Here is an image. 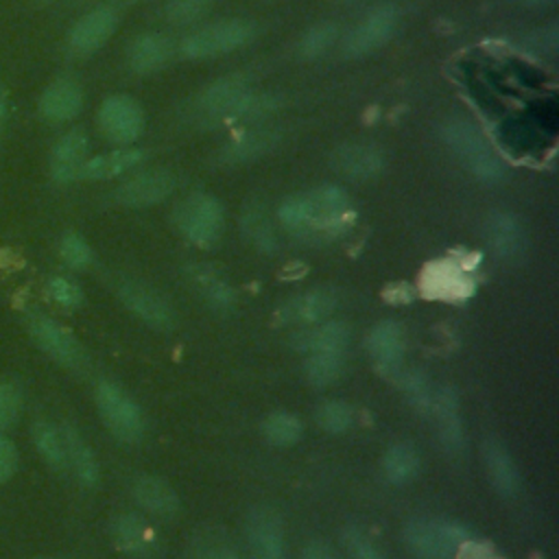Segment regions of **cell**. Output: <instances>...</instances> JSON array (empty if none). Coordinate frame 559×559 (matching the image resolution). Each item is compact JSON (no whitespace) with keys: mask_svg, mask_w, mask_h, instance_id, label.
<instances>
[{"mask_svg":"<svg viewBox=\"0 0 559 559\" xmlns=\"http://www.w3.org/2000/svg\"><path fill=\"white\" fill-rule=\"evenodd\" d=\"M332 166L356 181L371 179L384 168V155L371 146V144H360V142H349L341 144L332 153Z\"/></svg>","mask_w":559,"mask_h":559,"instance_id":"e0dca14e","label":"cell"},{"mask_svg":"<svg viewBox=\"0 0 559 559\" xmlns=\"http://www.w3.org/2000/svg\"><path fill=\"white\" fill-rule=\"evenodd\" d=\"M343 371V354L338 352H312L306 360V378L314 386L332 384Z\"/></svg>","mask_w":559,"mask_h":559,"instance_id":"836d02e7","label":"cell"},{"mask_svg":"<svg viewBox=\"0 0 559 559\" xmlns=\"http://www.w3.org/2000/svg\"><path fill=\"white\" fill-rule=\"evenodd\" d=\"M118 13L111 7H98L85 13L70 31L68 44L76 55H90L98 50L116 31Z\"/></svg>","mask_w":559,"mask_h":559,"instance_id":"4fadbf2b","label":"cell"},{"mask_svg":"<svg viewBox=\"0 0 559 559\" xmlns=\"http://www.w3.org/2000/svg\"><path fill=\"white\" fill-rule=\"evenodd\" d=\"M175 52L173 41L162 33L140 35L129 48V66L138 74H151L162 70Z\"/></svg>","mask_w":559,"mask_h":559,"instance_id":"7402d4cb","label":"cell"},{"mask_svg":"<svg viewBox=\"0 0 559 559\" xmlns=\"http://www.w3.org/2000/svg\"><path fill=\"white\" fill-rule=\"evenodd\" d=\"M349 197L343 188L325 183L306 194L288 197L280 205V221L286 229L306 240L336 238L349 223Z\"/></svg>","mask_w":559,"mask_h":559,"instance_id":"6da1fadb","label":"cell"},{"mask_svg":"<svg viewBox=\"0 0 559 559\" xmlns=\"http://www.w3.org/2000/svg\"><path fill=\"white\" fill-rule=\"evenodd\" d=\"M192 559H240L229 546H205Z\"/></svg>","mask_w":559,"mask_h":559,"instance_id":"7dc6e473","label":"cell"},{"mask_svg":"<svg viewBox=\"0 0 559 559\" xmlns=\"http://www.w3.org/2000/svg\"><path fill=\"white\" fill-rule=\"evenodd\" d=\"M133 500L148 513L159 515V518H170L179 511V498L175 489L157 478V476H140L131 485Z\"/></svg>","mask_w":559,"mask_h":559,"instance_id":"cb8c5ba5","label":"cell"},{"mask_svg":"<svg viewBox=\"0 0 559 559\" xmlns=\"http://www.w3.org/2000/svg\"><path fill=\"white\" fill-rule=\"evenodd\" d=\"M249 98H251V90L242 76H225L214 81L201 92L197 100V109L203 118H210V120L238 118L242 116Z\"/></svg>","mask_w":559,"mask_h":559,"instance_id":"30bf717a","label":"cell"},{"mask_svg":"<svg viewBox=\"0 0 559 559\" xmlns=\"http://www.w3.org/2000/svg\"><path fill=\"white\" fill-rule=\"evenodd\" d=\"M83 107V92L81 85L72 79H57L46 87L39 100V109L44 118L52 122L72 120Z\"/></svg>","mask_w":559,"mask_h":559,"instance_id":"44dd1931","label":"cell"},{"mask_svg":"<svg viewBox=\"0 0 559 559\" xmlns=\"http://www.w3.org/2000/svg\"><path fill=\"white\" fill-rule=\"evenodd\" d=\"M245 231L247 236L264 251H273L275 249V229L271 227L269 218L264 216V212H258V210H249L245 221Z\"/></svg>","mask_w":559,"mask_h":559,"instance_id":"f35d334b","label":"cell"},{"mask_svg":"<svg viewBox=\"0 0 559 559\" xmlns=\"http://www.w3.org/2000/svg\"><path fill=\"white\" fill-rule=\"evenodd\" d=\"M7 107H9V98H7V87L0 81V135L4 131V122H7Z\"/></svg>","mask_w":559,"mask_h":559,"instance_id":"681fc988","label":"cell"},{"mask_svg":"<svg viewBox=\"0 0 559 559\" xmlns=\"http://www.w3.org/2000/svg\"><path fill=\"white\" fill-rule=\"evenodd\" d=\"M454 559H502L498 550L483 539H472L467 537L454 552Z\"/></svg>","mask_w":559,"mask_h":559,"instance_id":"f6af8a7d","label":"cell"},{"mask_svg":"<svg viewBox=\"0 0 559 559\" xmlns=\"http://www.w3.org/2000/svg\"><path fill=\"white\" fill-rule=\"evenodd\" d=\"M59 251H61L63 262H66L70 269H85V266H90V262H92V249H90V245H87L79 234L68 231V234L61 238Z\"/></svg>","mask_w":559,"mask_h":559,"instance_id":"ab89813d","label":"cell"},{"mask_svg":"<svg viewBox=\"0 0 559 559\" xmlns=\"http://www.w3.org/2000/svg\"><path fill=\"white\" fill-rule=\"evenodd\" d=\"M120 297L127 304V308L151 328H157V330L173 328L175 312L170 304L153 288L138 282H127L120 288Z\"/></svg>","mask_w":559,"mask_h":559,"instance_id":"5bb4252c","label":"cell"},{"mask_svg":"<svg viewBox=\"0 0 559 559\" xmlns=\"http://www.w3.org/2000/svg\"><path fill=\"white\" fill-rule=\"evenodd\" d=\"M404 389H406V393H408V397L415 406L428 408L432 404L428 380L419 371H411V373L404 376Z\"/></svg>","mask_w":559,"mask_h":559,"instance_id":"ee69618b","label":"cell"},{"mask_svg":"<svg viewBox=\"0 0 559 559\" xmlns=\"http://www.w3.org/2000/svg\"><path fill=\"white\" fill-rule=\"evenodd\" d=\"M441 133L448 148L478 181L498 183L504 179L502 159L474 122L465 118H452L443 124Z\"/></svg>","mask_w":559,"mask_h":559,"instance_id":"7a4b0ae2","label":"cell"},{"mask_svg":"<svg viewBox=\"0 0 559 559\" xmlns=\"http://www.w3.org/2000/svg\"><path fill=\"white\" fill-rule=\"evenodd\" d=\"M33 559H55V557H33Z\"/></svg>","mask_w":559,"mask_h":559,"instance_id":"f907efd6","label":"cell"},{"mask_svg":"<svg viewBox=\"0 0 559 559\" xmlns=\"http://www.w3.org/2000/svg\"><path fill=\"white\" fill-rule=\"evenodd\" d=\"M319 426L330 435H341L352 426V408L341 400H328L317 411Z\"/></svg>","mask_w":559,"mask_h":559,"instance_id":"8d00e7d4","label":"cell"},{"mask_svg":"<svg viewBox=\"0 0 559 559\" xmlns=\"http://www.w3.org/2000/svg\"><path fill=\"white\" fill-rule=\"evenodd\" d=\"M437 426H439V439L441 445L450 454H459L463 450V421L459 413V397L456 391L450 386L439 389V393L432 397Z\"/></svg>","mask_w":559,"mask_h":559,"instance_id":"ffe728a7","label":"cell"},{"mask_svg":"<svg viewBox=\"0 0 559 559\" xmlns=\"http://www.w3.org/2000/svg\"><path fill=\"white\" fill-rule=\"evenodd\" d=\"M214 0H168L166 2V17L173 24H192L201 20L210 9Z\"/></svg>","mask_w":559,"mask_h":559,"instance_id":"74e56055","label":"cell"},{"mask_svg":"<svg viewBox=\"0 0 559 559\" xmlns=\"http://www.w3.org/2000/svg\"><path fill=\"white\" fill-rule=\"evenodd\" d=\"M96 406L103 424L109 432L124 441H140L144 435V417L138 404L114 382H98L96 386Z\"/></svg>","mask_w":559,"mask_h":559,"instance_id":"5b68a950","label":"cell"},{"mask_svg":"<svg viewBox=\"0 0 559 559\" xmlns=\"http://www.w3.org/2000/svg\"><path fill=\"white\" fill-rule=\"evenodd\" d=\"M308 349L312 352H338L343 354L349 343V328L343 321H325L321 328L308 334Z\"/></svg>","mask_w":559,"mask_h":559,"instance_id":"e575fe53","label":"cell"},{"mask_svg":"<svg viewBox=\"0 0 559 559\" xmlns=\"http://www.w3.org/2000/svg\"><path fill=\"white\" fill-rule=\"evenodd\" d=\"M301 559H336L332 548L323 542H310L304 552H301Z\"/></svg>","mask_w":559,"mask_h":559,"instance_id":"c3c4849f","label":"cell"},{"mask_svg":"<svg viewBox=\"0 0 559 559\" xmlns=\"http://www.w3.org/2000/svg\"><path fill=\"white\" fill-rule=\"evenodd\" d=\"M336 308V295L330 288H314L286 306L293 321H321Z\"/></svg>","mask_w":559,"mask_h":559,"instance_id":"f1b7e54d","label":"cell"},{"mask_svg":"<svg viewBox=\"0 0 559 559\" xmlns=\"http://www.w3.org/2000/svg\"><path fill=\"white\" fill-rule=\"evenodd\" d=\"M419 290L428 299L463 301L474 293V284L459 264L450 260H439L424 266L419 277Z\"/></svg>","mask_w":559,"mask_h":559,"instance_id":"7c38bea8","label":"cell"},{"mask_svg":"<svg viewBox=\"0 0 559 559\" xmlns=\"http://www.w3.org/2000/svg\"><path fill=\"white\" fill-rule=\"evenodd\" d=\"M404 537L417 559H454L456 548L469 537V533L459 522L415 518L406 524Z\"/></svg>","mask_w":559,"mask_h":559,"instance_id":"277c9868","label":"cell"},{"mask_svg":"<svg viewBox=\"0 0 559 559\" xmlns=\"http://www.w3.org/2000/svg\"><path fill=\"white\" fill-rule=\"evenodd\" d=\"M255 35V26L249 20L234 17L212 22L203 28L192 31L181 41V55L188 59H212L221 55H229L245 44H249Z\"/></svg>","mask_w":559,"mask_h":559,"instance_id":"3957f363","label":"cell"},{"mask_svg":"<svg viewBox=\"0 0 559 559\" xmlns=\"http://www.w3.org/2000/svg\"><path fill=\"white\" fill-rule=\"evenodd\" d=\"M61 435H63L68 467H72L74 476L85 487H94L98 483V463L94 459L92 448L83 441V437L72 426H61Z\"/></svg>","mask_w":559,"mask_h":559,"instance_id":"484cf974","label":"cell"},{"mask_svg":"<svg viewBox=\"0 0 559 559\" xmlns=\"http://www.w3.org/2000/svg\"><path fill=\"white\" fill-rule=\"evenodd\" d=\"M485 238L493 253L504 260H513L526 249V231L522 223L509 212H493L487 218Z\"/></svg>","mask_w":559,"mask_h":559,"instance_id":"ac0fdd59","label":"cell"},{"mask_svg":"<svg viewBox=\"0 0 559 559\" xmlns=\"http://www.w3.org/2000/svg\"><path fill=\"white\" fill-rule=\"evenodd\" d=\"M336 37H338V26L334 22H319L301 35L299 55L304 59H317L334 46Z\"/></svg>","mask_w":559,"mask_h":559,"instance_id":"d590c367","label":"cell"},{"mask_svg":"<svg viewBox=\"0 0 559 559\" xmlns=\"http://www.w3.org/2000/svg\"><path fill=\"white\" fill-rule=\"evenodd\" d=\"M382 465H384V474H386V478L391 483L406 485V483H411L419 474L421 459H419V452H417V448L413 443L402 441V443L391 445L384 452Z\"/></svg>","mask_w":559,"mask_h":559,"instance_id":"83f0119b","label":"cell"},{"mask_svg":"<svg viewBox=\"0 0 559 559\" xmlns=\"http://www.w3.org/2000/svg\"><path fill=\"white\" fill-rule=\"evenodd\" d=\"M31 334L35 338V343L59 365H63L66 369H83L87 365V356L81 347V343L57 321L35 314L28 321Z\"/></svg>","mask_w":559,"mask_h":559,"instance_id":"ba28073f","label":"cell"},{"mask_svg":"<svg viewBox=\"0 0 559 559\" xmlns=\"http://www.w3.org/2000/svg\"><path fill=\"white\" fill-rule=\"evenodd\" d=\"M98 124L107 140L116 144H131L144 131V111L129 96H109L98 109Z\"/></svg>","mask_w":559,"mask_h":559,"instance_id":"9c48e42d","label":"cell"},{"mask_svg":"<svg viewBox=\"0 0 559 559\" xmlns=\"http://www.w3.org/2000/svg\"><path fill=\"white\" fill-rule=\"evenodd\" d=\"M367 349L382 371H395L404 358V330L397 321H380L367 336Z\"/></svg>","mask_w":559,"mask_h":559,"instance_id":"d6986e66","label":"cell"},{"mask_svg":"<svg viewBox=\"0 0 559 559\" xmlns=\"http://www.w3.org/2000/svg\"><path fill=\"white\" fill-rule=\"evenodd\" d=\"M142 151L138 148H120V151H111L98 157H92L87 162H83L79 177L83 179H111L116 175H122L131 168H135L142 162Z\"/></svg>","mask_w":559,"mask_h":559,"instance_id":"4316f807","label":"cell"},{"mask_svg":"<svg viewBox=\"0 0 559 559\" xmlns=\"http://www.w3.org/2000/svg\"><path fill=\"white\" fill-rule=\"evenodd\" d=\"M17 469V450L13 441L0 435V483L9 480Z\"/></svg>","mask_w":559,"mask_h":559,"instance_id":"bcb514c9","label":"cell"},{"mask_svg":"<svg viewBox=\"0 0 559 559\" xmlns=\"http://www.w3.org/2000/svg\"><path fill=\"white\" fill-rule=\"evenodd\" d=\"M397 7L393 2H384L373 7L365 17L343 37V55L345 57H367L382 48L397 28Z\"/></svg>","mask_w":559,"mask_h":559,"instance_id":"52a82bcc","label":"cell"},{"mask_svg":"<svg viewBox=\"0 0 559 559\" xmlns=\"http://www.w3.org/2000/svg\"><path fill=\"white\" fill-rule=\"evenodd\" d=\"M262 430H264L266 441H271L273 445H293V443H297L301 439L304 424H301V419L297 415L277 411V413H271L264 419Z\"/></svg>","mask_w":559,"mask_h":559,"instance_id":"1f68e13d","label":"cell"},{"mask_svg":"<svg viewBox=\"0 0 559 559\" xmlns=\"http://www.w3.org/2000/svg\"><path fill=\"white\" fill-rule=\"evenodd\" d=\"M192 282L197 284V288L201 290V295L205 297V301L216 308V310H227L234 304V293L231 288L223 282V277H218L214 271L210 269H192Z\"/></svg>","mask_w":559,"mask_h":559,"instance_id":"d6a6232c","label":"cell"},{"mask_svg":"<svg viewBox=\"0 0 559 559\" xmlns=\"http://www.w3.org/2000/svg\"><path fill=\"white\" fill-rule=\"evenodd\" d=\"M48 293L57 304H61L66 308H76L83 299L81 288L74 282L66 280V277H52L48 282Z\"/></svg>","mask_w":559,"mask_h":559,"instance_id":"7bdbcfd3","label":"cell"},{"mask_svg":"<svg viewBox=\"0 0 559 559\" xmlns=\"http://www.w3.org/2000/svg\"><path fill=\"white\" fill-rule=\"evenodd\" d=\"M177 225L190 242L199 247H212L223 234V205L212 194L188 197L179 205Z\"/></svg>","mask_w":559,"mask_h":559,"instance_id":"8992f818","label":"cell"},{"mask_svg":"<svg viewBox=\"0 0 559 559\" xmlns=\"http://www.w3.org/2000/svg\"><path fill=\"white\" fill-rule=\"evenodd\" d=\"M483 459L487 474L491 478V485L502 496H513L520 489V472L511 456V452L496 439L485 441L483 445Z\"/></svg>","mask_w":559,"mask_h":559,"instance_id":"d4e9b609","label":"cell"},{"mask_svg":"<svg viewBox=\"0 0 559 559\" xmlns=\"http://www.w3.org/2000/svg\"><path fill=\"white\" fill-rule=\"evenodd\" d=\"M345 546L354 559H386L382 550L358 528L345 531Z\"/></svg>","mask_w":559,"mask_h":559,"instance_id":"b9f144b4","label":"cell"},{"mask_svg":"<svg viewBox=\"0 0 559 559\" xmlns=\"http://www.w3.org/2000/svg\"><path fill=\"white\" fill-rule=\"evenodd\" d=\"M85 153H87V135L79 129L66 133L55 144L52 155H50L52 177L61 183L76 179L81 173V166L85 162Z\"/></svg>","mask_w":559,"mask_h":559,"instance_id":"603a6c76","label":"cell"},{"mask_svg":"<svg viewBox=\"0 0 559 559\" xmlns=\"http://www.w3.org/2000/svg\"><path fill=\"white\" fill-rule=\"evenodd\" d=\"M33 441L37 452L41 454V459L52 467V469H68V461H66V445H63V435L61 428L39 419L33 424Z\"/></svg>","mask_w":559,"mask_h":559,"instance_id":"f546056e","label":"cell"},{"mask_svg":"<svg viewBox=\"0 0 559 559\" xmlns=\"http://www.w3.org/2000/svg\"><path fill=\"white\" fill-rule=\"evenodd\" d=\"M111 537L116 546L133 559H151L157 552V535L153 526L135 513L116 518L111 524Z\"/></svg>","mask_w":559,"mask_h":559,"instance_id":"2e32d148","label":"cell"},{"mask_svg":"<svg viewBox=\"0 0 559 559\" xmlns=\"http://www.w3.org/2000/svg\"><path fill=\"white\" fill-rule=\"evenodd\" d=\"M247 539L251 559H286V537L282 520L266 507L247 513Z\"/></svg>","mask_w":559,"mask_h":559,"instance_id":"8fae6325","label":"cell"},{"mask_svg":"<svg viewBox=\"0 0 559 559\" xmlns=\"http://www.w3.org/2000/svg\"><path fill=\"white\" fill-rule=\"evenodd\" d=\"M280 135L271 129H255V131H247L238 138H234V142L225 148V159L227 162H247V159H255L264 153H269L275 144H277Z\"/></svg>","mask_w":559,"mask_h":559,"instance_id":"4dcf8cb0","label":"cell"},{"mask_svg":"<svg viewBox=\"0 0 559 559\" xmlns=\"http://www.w3.org/2000/svg\"><path fill=\"white\" fill-rule=\"evenodd\" d=\"M20 406H22L20 389L11 382L0 380V430L11 426L17 419Z\"/></svg>","mask_w":559,"mask_h":559,"instance_id":"60d3db41","label":"cell"},{"mask_svg":"<svg viewBox=\"0 0 559 559\" xmlns=\"http://www.w3.org/2000/svg\"><path fill=\"white\" fill-rule=\"evenodd\" d=\"M175 188V179L166 170L142 173L129 181H124L116 190V201L127 207H148L164 201Z\"/></svg>","mask_w":559,"mask_h":559,"instance_id":"9a60e30c","label":"cell"}]
</instances>
